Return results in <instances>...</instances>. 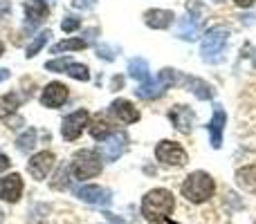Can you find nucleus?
<instances>
[{
    "label": "nucleus",
    "instance_id": "2",
    "mask_svg": "<svg viewBox=\"0 0 256 224\" xmlns=\"http://www.w3.org/2000/svg\"><path fill=\"white\" fill-rule=\"evenodd\" d=\"M214 191H216V184H214L212 175H207V173H202V171L191 173V175L182 182V195H184L186 202L202 204L212 198Z\"/></svg>",
    "mask_w": 256,
    "mask_h": 224
},
{
    "label": "nucleus",
    "instance_id": "13",
    "mask_svg": "<svg viewBox=\"0 0 256 224\" xmlns=\"http://www.w3.org/2000/svg\"><path fill=\"white\" fill-rule=\"evenodd\" d=\"M168 119H171V123H173V126H176L180 132L189 135L191 128H194L196 114H194V110H191L189 106H173L171 112H168Z\"/></svg>",
    "mask_w": 256,
    "mask_h": 224
},
{
    "label": "nucleus",
    "instance_id": "21",
    "mask_svg": "<svg viewBox=\"0 0 256 224\" xmlns=\"http://www.w3.org/2000/svg\"><path fill=\"white\" fill-rule=\"evenodd\" d=\"M164 90H166V88H164V83H160V81L155 79V81H146V83H142L140 88L135 90V94H137L140 99H146V101H148V99L162 97Z\"/></svg>",
    "mask_w": 256,
    "mask_h": 224
},
{
    "label": "nucleus",
    "instance_id": "37",
    "mask_svg": "<svg viewBox=\"0 0 256 224\" xmlns=\"http://www.w3.org/2000/svg\"><path fill=\"white\" fill-rule=\"evenodd\" d=\"M45 2H56V0H45Z\"/></svg>",
    "mask_w": 256,
    "mask_h": 224
},
{
    "label": "nucleus",
    "instance_id": "4",
    "mask_svg": "<svg viewBox=\"0 0 256 224\" xmlns=\"http://www.w3.org/2000/svg\"><path fill=\"white\" fill-rule=\"evenodd\" d=\"M70 168L79 180H90V177H97L102 173V157L94 150H79L72 157Z\"/></svg>",
    "mask_w": 256,
    "mask_h": 224
},
{
    "label": "nucleus",
    "instance_id": "1",
    "mask_svg": "<svg viewBox=\"0 0 256 224\" xmlns=\"http://www.w3.org/2000/svg\"><path fill=\"white\" fill-rule=\"evenodd\" d=\"M173 207H176V200H173V193L166 189H153L144 195L142 200V216L148 222H168V216H171Z\"/></svg>",
    "mask_w": 256,
    "mask_h": 224
},
{
    "label": "nucleus",
    "instance_id": "9",
    "mask_svg": "<svg viewBox=\"0 0 256 224\" xmlns=\"http://www.w3.org/2000/svg\"><path fill=\"white\" fill-rule=\"evenodd\" d=\"M76 198L81 202H88V204H97V207H108L110 204V191L102 189V186H94V184H88V186H81L76 189Z\"/></svg>",
    "mask_w": 256,
    "mask_h": 224
},
{
    "label": "nucleus",
    "instance_id": "32",
    "mask_svg": "<svg viewBox=\"0 0 256 224\" xmlns=\"http://www.w3.org/2000/svg\"><path fill=\"white\" fill-rule=\"evenodd\" d=\"M234 2L238 4V7H252L254 0H234Z\"/></svg>",
    "mask_w": 256,
    "mask_h": 224
},
{
    "label": "nucleus",
    "instance_id": "11",
    "mask_svg": "<svg viewBox=\"0 0 256 224\" xmlns=\"http://www.w3.org/2000/svg\"><path fill=\"white\" fill-rule=\"evenodd\" d=\"M30 175L34 180H45L48 173L54 168V155L50 150H43V153H36L34 157L30 159Z\"/></svg>",
    "mask_w": 256,
    "mask_h": 224
},
{
    "label": "nucleus",
    "instance_id": "7",
    "mask_svg": "<svg viewBox=\"0 0 256 224\" xmlns=\"http://www.w3.org/2000/svg\"><path fill=\"white\" fill-rule=\"evenodd\" d=\"M88 119H90V117H88V112H86V110H76V112L68 114V117L63 119V126H61L63 139L74 141L76 137L81 135V130L88 126Z\"/></svg>",
    "mask_w": 256,
    "mask_h": 224
},
{
    "label": "nucleus",
    "instance_id": "17",
    "mask_svg": "<svg viewBox=\"0 0 256 224\" xmlns=\"http://www.w3.org/2000/svg\"><path fill=\"white\" fill-rule=\"evenodd\" d=\"M173 11H168V9H148V11L144 13V22L148 27H153V29H166L168 25L173 22Z\"/></svg>",
    "mask_w": 256,
    "mask_h": 224
},
{
    "label": "nucleus",
    "instance_id": "40",
    "mask_svg": "<svg viewBox=\"0 0 256 224\" xmlns=\"http://www.w3.org/2000/svg\"><path fill=\"white\" fill-rule=\"evenodd\" d=\"M214 2H222V0H214Z\"/></svg>",
    "mask_w": 256,
    "mask_h": 224
},
{
    "label": "nucleus",
    "instance_id": "3",
    "mask_svg": "<svg viewBox=\"0 0 256 224\" xmlns=\"http://www.w3.org/2000/svg\"><path fill=\"white\" fill-rule=\"evenodd\" d=\"M227 36H230V31H227L225 27H212V29H207L202 43H200L202 61H207V63L220 61L222 49H225V45H227Z\"/></svg>",
    "mask_w": 256,
    "mask_h": 224
},
{
    "label": "nucleus",
    "instance_id": "31",
    "mask_svg": "<svg viewBox=\"0 0 256 224\" xmlns=\"http://www.w3.org/2000/svg\"><path fill=\"white\" fill-rule=\"evenodd\" d=\"M9 164H12V162H9V157H7V155H2V153H0V171H7V168H9Z\"/></svg>",
    "mask_w": 256,
    "mask_h": 224
},
{
    "label": "nucleus",
    "instance_id": "24",
    "mask_svg": "<svg viewBox=\"0 0 256 224\" xmlns=\"http://www.w3.org/2000/svg\"><path fill=\"white\" fill-rule=\"evenodd\" d=\"M88 47V40L84 38H68V40H61L52 47V54H61V52H76V49H86Z\"/></svg>",
    "mask_w": 256,
    "mask_h": 224
},
{
    "label": "nucleus",
    "instance_id": "29",
    "mask_svg": "<svg viewBox=\"0 0 256 224\" xmlns=\"http://www.w3.org/2000/svg\"><path fill=\"white\" fill-rule=\"evenodd\" d=\"M94 4H97V0H72L74 9H92Z\"/></svg>",
    "mask_w": 256,
    "mask_h": 224
},
{
    "label": "nucleus",
    "instance_id": "18",
    "mask_svg": "<svg viewBox=\"0 0 256 224\" xmlns=\"http://www.w3.org/2000/svg\"><path fill=\"white\" fill-rule=\"evenodd\" d=\"M88 130L97 141H106L108 137L112 135V126H110V121H108L104 114H97V117L88 123Z\"/></svg>",
    "mask_w": 256,
    "mask_h": 224
},
{
    "label": "nucleus",
    "instance_id": "6",
    "mask_svg": "<svg viewBox=\"0 0 256 224\" xmlns=\"http://www.w3.org/2000/svg\"><path fill=\"white\" fill-rule=\"evenodd\" d=\"M45 70H50V72H66L68 76H72V79H76V81H88L90 79L88 67L81 65V63L70 61V58H54V61L45 63Z\"/></svg>",
    "mask_w": 256,
    "mask_h": 224
},
{
    "label": "nucleus",
    "instance_id": "8",
    "mask_svg": "<svg viewBox=\"0 0 256 224\" xmlns=\"http://www.w3.org/2000/svg\"><path fill=\"white\" fill-rule=\"evenodd\" d=\"M22 195V177L18 173H9V175L0 177V200L2 202H18Z\"/></svg>",
    "mask_w": 256,
    "mask_h": 224
},
{
    "label": "nucleus",
    "instance_id": "30",
    "mask_svg": "<svg viewBox=\"0 0 256 224\" xmlns=\"http://www.w3.org/2000/svg\"><path fill=\"white\" fill-rule=\"evenodd\" d=\"M9 11H12V2L9 0H0V18H4Z\"/></svg>",
    "mask_w": 256,
    "mask_h": 224
},
{
    "label": "nucleus",
    "instance_id": "19",
    "mask_svg": "<svg viewBox=\"0 0 256 224\" xmlns=\"http://www.w3.org/2000/svg\"><path fill=\"white\" fill-rule=\"evenodd\" d=\"M225 121H227L225 112L218 108V110L214 112L212 121H209V132H212V146L214 148H220L222 146V128H225Z\"/></svg>",
    "mask_w": 256,
    "mask_h": 224
},
{
    "label": "nucleus",
    "instance_id": "12",
    "mask_svg": "<svg viewBox=\"0 0 256 224\" xmlns=\"http://www.w3.org/2000/svg\"><path fill=\"white\" fill-rule=\"evenodd\" d=\"M191 4H194V11L198 13L200 11V4L196 2V0H191ZM196 13L186 11V16L180 18V25H178V36H180L182 40H196V38H198L200 22H198V16H196Z\"/></svg>",
    "mask_w": 256,
    "mask_h": 224
},
{
    "label": "nucleus",
    "instance_id": "22",
    "mask_svg": "<svg viewBox=\"0 0 256 224\" xmlns=\"http://www.w3.org/2000/svg\"><path fill=\"white\" fill-rule=\"evenodd\" d=\"M22 99L16 92H7L0 97V119H7L12 112H16V108L20 106Z\"/></svg>",
    "mask_w": 256,
    "mask_h": 224
},
{
    "label": "nucleus",
    "instance_id": "28",
    "mask_svg": "<svg viewBox=\"0 0 256 224\" xmlns=\"http://www.w3.org/2000/svg\"><path fill=\"white\" fill-rule=\"evenodd\" d=\"M79 27H81V20H79V18H72V16L63 18V22H61V29L63 31H74V29H79Z\"/></svg>",
    "mask_w": 256,
    "mask_h": 224
},
{
    "label": "nucleus",
    "instance_id": "5",
    "mask_svg": "<svg viewBox=\"0 0 256 224\" xmlns=\"http://www.w3.org/2000/svg\"><path fill=\"white\" fill-rule=\"evenodd\" d=\"M155 157H158V162L166 164V166H182V164L186 162V150L182 148L178 141H160L158 148H155Z\"/></svg>",
    "mask_w": 256,
    "mask_h": 224
},
{
    "label": "nucleus",
    "instance_id": "16",
    "mask_svg": "<svg viewBox=\"0 0 256 224\" xmlns=\"http://www.w3.org/2000/svg\"><path fill=\"white\" fill-rule=\"evenodd\" d=\"M25 16H27V20H25V25L30 27H36V25H40V22L48 18V7H45V2L43 0H25Z\"/></svg>",
    "mask_w": 256,
    "mask_h": 224
},
{
    "label": "nucleus",
    "instance_id": "39",
    "mask_svg": "<svg viewBox=\"0 0 256 224\" xmlns=\"http://www.w3.org/2000/svg\"><path fill=\"white\" fill-rule=\"evenodd\" d=\"M168 224H178V222H171V220H168Z\"/></svg>",
    "mask_w": 256,
    "mask_h": 224
},
{
    "label": "nucleus",
    "instance_id": "33",
    "mask_svg": "<svg viewBox=\"0 0 256 224\" xmlns=\"http://www.w3.org/2000/svg\"><path fill=\"white\" fill-rule=\"evenodd\" d=\"M9 74H12V72H9V70H4V67H0V83H2V81H7V79H9Z\"/></svg>",
    "mask_w": 256,
    "mask_h": 224
},
{
    "label": "nucleus",
    "instance_id": "35",
    "mask_svg": "<svg viewBox=\"0 0 256 224\" xmlns=\"http://www.w3.org/2000/svg\"><path fill=\"white\" fill-rule=\"evenodd\" d=\"M252 61H254V67H256V49H254V54H252Z\"/></svg>",
    "mask_w": 256,
    "mask_h": 224
},
{
    "label": "nucleus",
    "instance_id": "15",
    "mask_svg": "<svg viewBox=\"0 0 256 224\" xmlns=\"http://www.w3.org/2000/svg\"><path fill=\"white\" fill-rule=\"evenodd\" d=\"M126 150V135L124 132H117V135H110L106 139V144L102 146V155L106 162H115L117 157H122V153Z\"/></svg>",
    "mask_w": 256,
    "mask_h": 224
},
{
    "label": "nucleus",
    "instance_id": "10",
    "mask_svg": "<svg viewBox=\"0 0 256 224\" xmlns=\"http://www.w3.org/2000/svg\"><path fill=\"white\" fill-rule=\"evenodd\" d=\"M66 99H68V85L58 83V81L48 83L43 94H40V103H43L45 108H58L66 103Z\"/></svg>",
    "mask_w": 256,
    "mask_h": 224
},
{
    "label": "nucleus",
    "instance_id": "23",
    "mask_svg": "<svg viewBox=\"0 0 256 224\" xmlns=\"http://www.w3.org/2000/svg\"><path fill=\"white\" fill-rule=\"evenodd\" d=\"M128 74L132 76V79L137 81H148V63L144 61V58H132L130 63H128Z\"/></svg>",
    "mask_w": 256,
    "mask_h": 224
},
{
    "label": "nucleus",
    "instance_id": "26",
    "mask_svg": "<svg viewBox=\"0 0 256 224\" xmlns=\"http://www.w3.org/2000/svg\"><path fill=\"white\" fill-rule=\"evenodd\" d=\"M50 36H52V34H50V29L40 31V34H38V36H36V38H34V40H32V43H30V45H27V54H25V56H27V58H34V56H36V54H38V52H40V47H43V45H45V43H48V38H50Z\"/></svg>",
    "mask_w": 256,
    "mask_h": 224
},
{
    "label": "nucleus",
    "instance_id": "20",
    "mask_svg": "<svg viewBox=\"0 0 256 224\" xmlns=\"http://www.w3.org/2000/svg\"><path fill=\"white\" fill-rule=\"evenodd\" d=\"M184 85L196 94L198 99H212L214 97V88L202 79H196V76H184Z\"/></svg>",
    "mask_w": 256,
    "mask_h": 224
},
{
    "label": "nucleus",
    "instance_id": "36",
    "mask_svg": "<svg viewBox=\"0 0 256 224\" xmlns=\"http://www.w3.org/2000/svg\"><path fill=\"white\" fill-rule=\"evenodd\" d=\"M2 52H4V45H2V43H0V56H2Z\"/></svg>",
    "mask_w": 256,
    "mask_h": 224
},
{
    "label": "nucleus",
    "instance_id": "27",
    "mask_svg": "<svg viewBox=\"0 0 256 224\" xmlns=\"http://www.w3.org/2000/svg\"><path fill=\"white\" fill-rule=\"evenodd\" d=\"M70 166H66V164H61L58 166V171H56V175H54V180H52V189H56V191H61V189H68V184H70Z\"/></svg>",
    "mask_w": 256,
    "mask_h": 224
},
{
    "label": "nucleus",
    "instance_id": "14",
    "mask_svg": "<svg viewBox=\"0 0 256 224\" xmlns=\"http://www.w3.org/2000/svg\"><path fill=\"white\" fill-rule=\"evenodd\" d=\"M110 114L115 119H120L122 123H135L140 119V110L130 101H126V99H115L110 103Z\"/></svg>",
    "mask_w": 256,
    "mask_h": 224
},
{
    "label": "nucleus",
    "instance_id": "38",
    "mask_svg": "<svg viewBox=\"0 0 256 224\" xmlns=\"http://www.w3.org/2000/svg\"><path fill=\"white\" fill-rule=\"evenodd\" d=\"M0 222H2V211H0Z\"/></svg>",
    "mask_w": 256,
    "mask_h": 224
},
{
    "label": "nucleus",
    "instance_id": "25",
    "mask_svg": "<svg viewBox=\"0 0 256 224\" xmlns=\"http://www.w3.org/2000/svg\"><path fill=\"white\" fill-rule=\"evenodd\" d=\"M16 146L20 153H30V150L36 146V130L34 128H27V130L16 139Z\"/></svg>",
    "mask_w": 256,
    "mask_h": 224
},
{
    "label": "nucleus",
    "instance_id": "34",
    "mask_svg": "<svg viewBox=\"0 0 256 224\" xmlns=\"http://www.w3.org/2000/svg\"><path fill=\"white\" fill-rule=\"evenodd\" d=\"M106 218H108V220H110L112 224H124V222H122V220H117V218H115V216H112V213H106Z\"/></svg>",
    "mask_w": 256,
    "mask_h": 224
}]
</instances>
